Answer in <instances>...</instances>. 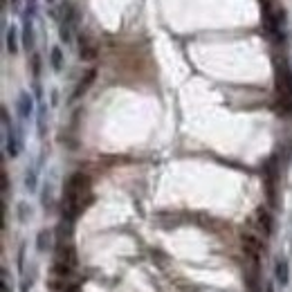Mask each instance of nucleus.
I'll return each instance as SVG.
<instances>
[{
    "label": "nucleus",
    "mask_w": 292,
    "mask_h": 292,
    "mask_svg": "<svg viewBox=\"0 0 292 292\" xmlns=\"http://www.w3.org/2000/svg\"><path fill=\"white\" fill-rule=\"evenodd\" d=\"M92 202V193H90V178L83 173H75L67 180V187L63 193V213L65 218H77L86 207Z\"/></svg>",
    "instance_id": "obj_1"
},
{
    "label": "nucleus",
    "mask_w": 292,
    "mask_h": 292,
    "mask_svg": "<svg viewBox=\"0 0 292 292\" xmlns=\"http://www.w3.org/2000/svg\"><path fill=\"white\" fill-rule=\"evenodd\" d=\"M277 92L281 99V110L292 112V70L288 63H277Z\"/></svg>",
    "instance_id": "obj_2"
},
{
    "label": "nucleus",
    "mask_w": 292,
    "mask_h": 292,
    "mask_svg": "<svg viewBox=\"0 0 292 292\" xmlns=\"http://www.w3.org/2000/svg\"><path fill=\"white\" fill-rule=\"evenodd\" d=\"M77 265V256H75V250L70 245H61L59 252H56V258H54V272L59 277H67V274L75 270Z\"/></svg>",
    "instance_id": "obj_3"
},
{
    "label": "nucleus",
    "mask_w": 292,
    "mask_h": 292,
    "mask_svg": "<svg viewBox=\"0 0 292 292\" xmlns=\"http://www.w3.org/2000/svg\"><path fill=\"white\" fill-rule=\"evenodd\" d=\"M94 77H97V70H88V75L79 81V86H77V90L72 92V101L75 99H79V97H83V94L88 92V88L92 86V81H94Z\"/></svg>",
    "instance_id": "obj_4"
},
{
    "label": "nucleus",
    "mask_w": 292,
    "mask_h": 292,
    "mask_svg": "<svg viewBox=\"0 0 292 292\" xmlns=\"http://www.w3.org/2000/svg\"><path fill=\"white\" fill-rule=\"evenodd\" d=\"M18 112H20L22 119H27V117L34 112V99H32L30 92H20V97H18Z\"/></svg>",
    "instance_id": "obj_5"
},
{
    "label": "nucleus",
    "mask_w": 292,
    "mask_h": 292,
    "mask_svg": "<svg viewBox=\"0 0 292 292\" xmlns=\"http://www.w3.org/2000/svg\"><path fill=\"white\" fill-rule=\"evenodd\" d=\"M274 277L281 285H285L290 281V267H288V261H283V258H277V263H274Z\"/></svg>",
    "instance_id": "obj_6"
},
{
    "label": "nucleus",
    "mask_w": 292,
    "mask_h": 292,
    "mask_svg": "<svg viewBox=\"0 0 292 292\" xmlns=\"http://www.w3.org/2000/svg\"><path fill=\"white\" fill-rule=\"evenodd\" d=\"M256 223H258V229H261L263 234H272V218H270V213L263 209H256Z\"/></svg>",
    "instance_id": "obj_7"
},
{
    "label": "nucleus",
    "mask_w": 292,
    "mask_h": 292,
    "mask_svg": "<svg viewBox=\"0 0 292 292\" xmlns=\"http://www.w3.org/2000/svg\"><path fill=\"white\" fill-rule=\"evenodd\" d=\"M79 54H81L83 61H92L94 56H97V50H94V45L88 41V38L81 36V50H79Z\"/></svg>",
    "instance_id": "obj_8"
},
{
    "label": "nucleus",
    "mask_w": 292,
    "mask_h": 292,
    "mask_svg": "<svg viewBox=\"0 0 292 292\" xmlns=\"http://www.w3.org/2000/svg\"><path fill=\"white\" fill-rule=\"evenodd\" d=\"M50 243H52V234L47 232V229H43L41 234H38V240H36V247H38V252H45L50 247Z\"/></svg>",
    "instance_id": "obj_9"
},
{
    "label": "nucleus",
    "mask_w": 292,
    "mask_h": 292,
    "mask_svg": "<svg viewBox=\"0 0 292 292\" xmlns=\"http://www.w3.org/2000/svg\"><path fill=\"white\" fill-rule=\"evenodd\" d=\"M22 41H25V47L30 50L34 47V32H32V22L25 20V32H22Z\"/></svg>",
    "instance_id": "obj_10"
},
{
    "label": "nucleus",
    "mask_w": 292,
    "mask_h": 292,
    "mask_svg": "<svg viewBox=\"0 0 292 292\" xmlns=\"http://www.w3.org/2000/svg\"><path fill=\"white\" fill-rule=\"evenodd\" d=\"M7 50L11 54L18 52V45H16V27H9L7 30Z\"/></svg>",
    "instance_id": "obj_11"
},
{
    "label": "nucleus",
    "mask_w": 292,
    "mask_h": 292,
    "mask_svg": "<svg viewBox=\"0 0 292 292\" xmlns=\"http://www.w3.org/2000/svg\"><path fill=\"white\" fill-rule=\"evenodd\" d=\"M52 67L56 72L61 70V67H63V54H61V50L59 47H54L52 50Z\"/></svg>",
    "instance_id": "obj_12"
},
{
    "label": "nucleus",
    "mask_w": 292,
    "mask_h": 292,
    "mask_svg": "<svg viewBox=\"0 0 292 292\" xmlns=\"http://www.w3.org/2000/svg\"><path fill=\"white\" fill-rule=\"evenodd\" d=\"M61 38L65 43H70V20L67 18H63V22H61Z\"/></svg>",
    "instance_id": "obj_13"
},
{
    "label": "nucleus",
    "mask_w": 292,
    "mask_h": 292,
    "mask_svg": "<svg viewBox=\"0 0 292 292\" xmlns=\"http://www.w3.org/2000/svg\"><path fill=\"white\" fill-rule=\"evenodd\" d=\"M32 63H34V75L38 77V70H41V56H38V54H34Z\"/></svg>",
    "instance_id": "obj_14"
},
{
    "label": "nucleus",
    "mask_w": 292,
    "mask_h": 292,
    "mask_svg": "<svg viewBox=\"0 0 292 292\" xmlns=\"http://www.w3.org/2000/svg\"><path fill=\"white\" fill-rule=\"evenodd\" d=\"M3 191H7V176L3 173Z\"/></svg>",
    "instance_id": "obj_15"
}]
</instances>
